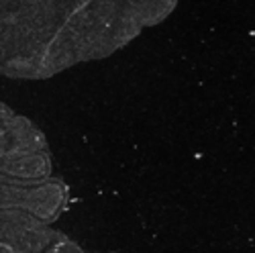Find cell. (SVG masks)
Listing matches in <instances>:
<instances>
[{
  "instance_id": "277c9868",
  "label": "cell",
  "mask_w": 255,
  "mask_h": 253,
  "mask_svg": "<svg viewBox=\"0 0 255 253\" xmlns=\"http://www.w3.org/2000/svg\"><path fill=\"white\" fill-rule=\"evenodd\" d=\"M43 253H84V251H82L72 239H68L66 235L61 233V235H59V237H57V239H55Z\"/></svg>"
},
{
  "instance_id": "3957f363",
  "label": "cell",
  "mask_w": 255,
  "mask_h": 253,
  "mask_svg": "<svg viewBox=\"0 0 255 253\" xmlns=\"http://www.w3.org/2000/svg\"><path fill=\"white\" fill-rule=\"evenodd\" d=\"M176 4L178 0H123V14L143 31L163 23Z\"/></svg>"
},
{
  "instance_id": "7a4b0ae2",
  "label": "cell",
  "mask_w": 255,
  "mask_h": 253,
  "mask_svg": "<svg viewBox=\"0 0 255 253\" xmlns=\"http://www.w3.org/2000/svg\"><path fill=\"white\" fill-rule=\"evenodd\" d=\"M53 176L49 151H25L0 157V182L8 186H31Z\"/></svg>"
},
{
  "instance_id": "6da1fadb",
  "label": "cell",
  "mask_w": 255,
  "mask_h": 253,
  "mask_svg": "<svg viewBox=\"0 0 255 253\" xmlns=\"http://www.w3.org/2000/svg\"><path fill=\"white\" fill-rule=\"evenodd\" d=\"M78 41L80 61H96L129 45L141 29L123 14V0H76L63 18Z\"/></svg>"
}]
</instances>
